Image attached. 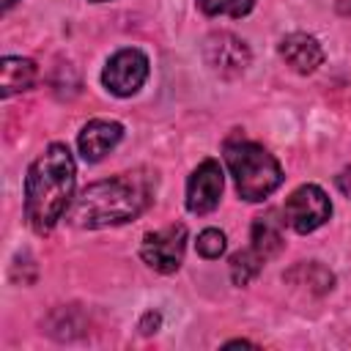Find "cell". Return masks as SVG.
<instances>
[{
	"label": "cell",
	"mask_w": 351,
	"mask_h": 351,
	"mask_svg": "<svg viewBox=\"0 0 351 351\" xmlns=\"http://www.w3.org/2000/svg\"><path fill=\"white\" fill-rule=\"evenodd\" d=\"M332 214V203L326 192L315 184H304L293 189L282 206V219L296 230V233H310L321 228Z\"/></svg>",
	"instance_id": "cell-4"
},
{
	"label": "cell",
	"mask_w": 351,
	"mask_h": 351,
	"mask_svg": "<svg viewBox=\"0 0 351 351\" xmlns=\"http://www.w3.org/2000/svg\"><path fill=\"white\" fill-rule=\"evenodd\" d=\"M0 80H3V96H11V93H19V90H27L33 88L38 71H36V63L27 60V58H3L0 63Z\"/></svg>",
	"instance_id": "cell-12"
},
{
	"label": "cell",
	"mask_w": 351,
	"mask_h": 351,
	"mask_svg": "<svg viewBox=\"0 0 351 351\" xmlns=\"http://www.w3.org/2000/svg\"><path fill=\"white\" fill-rule=\"evenodd\" d=\"M159 324H162V318H159V313H145L143 315V321H140V329H143V335H151V332H156L159 329Z\"/></svg>",
	"instance_id": "cell-17"
},
{
	"label": "cell",
	"mask_w": 351,
	"mask_h": 351,
	"mask_svg": "<svg viewBox=\"0 0 351 351\" xmlns=\"http://www.w3.org/2000/svg\"><path fill=\"white\" fill-rule=\"evenodd\" d=\"M263 266V258L250 247V250H241L230 258V277L236 285H247Z\"/></svg>",
	"instance_id": "cell-14"
},
{
	"label": "cell",
	"mask_w": 351,
	"mask_h": 351,
	"mask_svg": "<svg viewBox=\"0 0 351 351\" xmlns=\"http://www.w3.org/2000/svg\"><path fill=\"white\" fill-rule=\"evenodd\" d=\"M14 3H16V0H3V8H5V11H8V8H11V5H14Z\"/></svg>",
	"instance_id": "cell-19"
},
{
	"label": "cell",
	"mask_w": 351,
	"mask_h": 351,
	"mask_svg": "<svg viewBox=\"0 0 351 351\" xmlns=\"http://www.w3.org/2000/svg\"><path fill=\"white\" fill-rule=\"evenodd\" d=\"M77 165L63 143H52L25 176V219L36 233L52 230L74 197Z\"/></svg>",
	"instance_id": "cell-1"
},
{
	"label": "cell",
	"mask_w": 351,
	"mask_h": 351,
	"mask_svg": "<svg viewBox=\"0 0 351 351\" xmlns=\"http://www.w3.org/2000/svg\"><path fill=\"white\" fill-rule=\"evenodd\" d=\"M123 137V126L118 121H104V118H96V121H88L77 137V145H80V154L85 162H99L104 159V154H110Z\"/></svg>",
	"instance_id": "cell-9"
},
{
	"label": "cell",
	"mask_w": 351,
	"mask_h": 351,
	"mask_svg": "<svg viewBox=\"0 0 351 351\" xmlns=\"http://www.w3.org/2000/svg\"><path fill=\"white\" fill-rule=\"evenodd\" d=\"M280 55L299 74H310V71H315L324 63L321 44L313 36H307V33H291V36H285L280 41Z\"/></svg>",
	"instance_id": "cell-10"
},
{
	"label": "cell",
	"mask_w": 351,
	"mask_h": 351,
	"mask_svg": "<svg viewBox=\"0 0 351 351\" xmlns=\"http://www.w3.org/2000/svg\"><path fill=\"white\" fill-rule=\"evenodd\" d=\"M154 184L145 173H123L88 184L69 208V219L77 228H107L121 225L145 211L151 203Z\"/></svg>",
	"instance_id": "cell-2"
},
{
	"label": "cell",
	"mask_w": 351,
	"mask_h": 351,
	"mask_svg": "<svg viewBox=\"0 0 351 351\" xmlns=\"http://www.w3.org/2000/svg\"><path fill=\"white\" fill-rule=\"evenodd\" d=\"M285 280L293 282V285H302V288H307V291H313V293H326V291L335 285V274H332L326 266L315 263V261L293 266V269L285 274Z\"/></svg>",
	"instance_id": "cell-13"
},
{
	"label": "cell",
	"mask_w": 351,
	"mask_h": 351,
	"mask_svg": "<svg viewBox=\"0 0 351 351\" xmlns=\"http://www.w3.org/2000/svg\"><path fill=\"white\" fill-rule=\"evenodd\" d=\"M197 252L203 258H219L225 252V233L217 230V228H206L197 236Z\"/></svg>",
	"instance_id": "cell-16"
},
{
	"label": "cell",
	"mask_w": 351,
	"mask_h": 351,
	"mask_svg": "<svg viewBox=\"0 0 351 351\" xmlns=\"http://www.w3.org/2000/svg\"><path fill=\"white\" fill-rule=\"evenodd\" d=\"M96 3H101V0H96Z\"/></svg>",
	"instance_id": "cell-20"
},
{
	"label": "cell",
	"mask_w": 351,
	"mask_h": 351,
	"mask_svg": "<svg viewBox=\"0 0 351 351\" xmlns=\"http://www.w3.org/2000/svg\"><path fill=\"white\" fill-rule=\"evenodd\" d=\"M337 184H340V189H343V192L351 197V170H346V173L337 178Z\"/></svg>",
	"instance_id": "cell-18"
},
{
	"label": "cell",
	"mask_w": 351,
	"mask_h": 351,
	"mask_svg": "<svg viewBox=\"0 0 351 351\" xmlns=\"http://www.w3.org/2000/svg\"><path fill=\"white\" fill-rule=\"evenodd\" d=\"M282 244H285L282 241V219H277L274 211H266V214L255 217V222H252V250L263 261H269L282 250Z\"/></svg>",
	"instance_id": "cell-11"
},
{
	"label": "cell",
	"mask_w": 351,
	"mask_h": 351,
	"mask_svg": "<svg viewBox=\"0 0 351 351\" xmlns=\"http://www.w3.org/2000/svg\"><path fill=\"white\" fill-rule=\"evenodd\" d=\"M200 11L208 14V16H217V14H225V16H244L252 11L255 0H197Z\"/></svg>",
	"instance_id": "cell-15"
},
{
	"label": "cell",
	"mask_w": 351,
	"mask_h": 351,
	"mask_svg": "<svg viewBox=\"0 0 351 351\" xmlns=\"http://www.w3.org/2000/svg\"><path fill=\"white\" fill-rule=\"evenodd\" d=\"M145 77H148V58L140 49H134V47L118 49L107 60V66L101 71V82L115 96H132V93H137L143 88Z\"/></svg>",
	"instance_id": "cell-6"
},
{
	"label": "cell",
	"mask_w": 351,
	"mask_h": 351,
	"mask_svg": "<svg viewBox=\"0 0 351 351\" xmlns=\"http://www.w3.org/2000/svg\"><path fill=\"white\" fill-rule=\"evenodd\" d=\"M184 247H186V228L181 222H173L162 230L143 236L140 258L151 269H156L162 274H173L184 261Z\"/></svg>",
	"instance_id": "cell-5"
},
{
	"label": "cell",
	"mask_w": 351,
	"mask_h": 351,
	"mask_svg": "<svg viewBox=\"0 0 351 351\" xmlns=\"http://www.w3.org/2000/svg\"><path fill=\"white\" fill-rule=\"evenodd\" d=\"M203 58H206V63H208L219 77H239V74H244V69L250 66V58H252V55H250L247 44H244L239 36L219 30V33H211V36L206 38V44H203Z\"/></svg>",
	"instance_id": "cell-7"
},
{
	"label": "cell",
	"mask_w": 351,
	"mask_h": 351,
	"mask_svg": "<svg viewBox=\"0 0 351 351\" xmlns=\"http://www.w3.org/2000/svg\"><path fill=\"white\" fill-rule=\"evenodd\" d=\"M225 186V176L217 159H203L186 181V208L192 214H208L217 208Z\"/></svg>",
	"instance_id": "cell-8"
},
{
	"label": "cell",
	"mask_w": 351,
	"mask_h": 351,
	"mask_svg": "<svg viewBox=\"0 0 351 351\" xmlns=\"http://www.w3.org/2000/svg\"><path fill=\"white\" fill-rule=\"evenodd\" d=\"M225 162L236 181V189L244 200L258 203L269 197L282 184L280 162L258 143L250 140H230L225 145Z\"/></svg>",
	"instance_id": "cell-3"
}]
</instances>
